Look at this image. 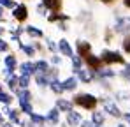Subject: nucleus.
<instances>
[{
  "instance_id": "f03ea898",
  "label": "nucleus",
  "mask_w": 130,
  "mask_h": 127,
  "mask_svg": "<svg viewBox=\"0 0 130 127\" xmlns=\"http://www.w3.org/2000/svg\"><path fill=\"white\" fill-rule=\"evenodd\" d=\"M100 58L106 60V62H123V58H121L118 53H114V51H104Z\"/></svg>"
},
{
  "instance_id": "9b49d317",
  "label": "nucleus",
  "mask_w": 130,
  "mask_h": 127,
  "mask_svg": "<svg viewBox=\"0 0 130 127\" xmlns=\"http://www.w3.org/2000/svg\"><path fill=\"white\" fill-rule=\"evenodd\" d=\"M123 48H125V51H128V53H130V37H127V39H125V42H123Z\"/></svg>"
},
{
  "instance_id": "a211bd4d",
  "label": "nucleus",
  "mask_w": 130,
  "mask_h": 127,
  "mask_svg": "<svg viewBox=\"0 0 130 127\" xmlns=\"http://www.w3.org/2000/svg\"><path fill=\"white\" fill-rule=\"evenodd\" d=\"M0 32H2V28H0Z\"/></svg>"
},
{
  "instance_id": "39448f33",
  "label": "nucleus",
  "mask_w": 130,
  "mask_h": 127,
  "mask_svg": "<svg viewBox=\"0 0 130 127\" xmlns=\"http://www.w3.org/2000/svg\"><path fill=\"white\" fill-rule=\"evenodd\" d=\"M42 4L46 7H49V9H58L60 7V2L58 0H42Z\"/></svg>"
},
{
  "instance_id": "4468645a",
  "label": "nucleus",
  "mask_w": 130,
  "mask_h": 127,
  "mask_svg": "<svg viewBox=\"0 0 130 127\" xmlns=\"http://www.w3.org/2000/svg\"><path fill=\"white\" fill-rule=\"evenodd\" d=\"M5 48H7V44H5V42L0 39V51H2V49H5Z\"/></svg>"
},
{
  "instance_id": "6e6552de",
  "label": "nucleus",
  "mask_w": 130,
  "mask_h": 127,
  "mask_svg": "<svg viewBox=\"0 0 130 127\" xmlns=\"http://www.w3.org/2000/svg\"><path fill=\"white\" fill-rule=\"evenodd\" d=\"M30 35H34V37H41L42 35V32L41 30H37V28H34V27H28V30H26Z\"/></svg>"
},
{
  "instance_id": "dca6fc26",
  "label": "nucleus",
  "mask_w": 130,
  "mask_h": 127,
  "mask_svg": "<svg viewBox=\"0 0 130 127\" xmlns=\"http://www.w3.org/2000/svg\"><path fill=\"white\" fill-rule=\"evenodd\" d=\"M2 14H4V12H2V9H0V20H2V18H4V16H2Z\"/></svg>"
},
{
  "instance_id": "f8f14e48",
  "label": "nucleus",
  "mask_w": 130,
  "mask_h": 127,
  "mask_svg": "<svg viewBox=\"0 0 130 127\" xmlns=\"http://www.w3.org/2000/svg\"><path fill=\"white\" fill-rule=\"evenodd\" d=\"M5 62H7V65H12V64H14V58H12V57H7Z\"/></svg>"
},
{
  "instance_id": "7ed1b4c3",
  "label": "nucleus",
  "mask_w": 130,
  "mask_h": 127,
  "mask_svg": "<svg viewBox=\"0 0 130 127\" xmlns=\"http://www.w3.org/2000/svg\"><path fill=\"white\" fill-rule=\"evenodd\" d=\"M14 18L18 21H23L26 18V7L25 5H18V7H14Z\"/></svg>"
},
{
  "instance_id": "ddd939ff",
  "label": "nucleus",
  "mask_w": 130,
  "mask_h": 127,
  "mask_svg": "<svg viewBox=\"0 0 130 127\" xmlns=\"http://www.w3.org/2000/svg\"><path fill=\"white\" fill-rule=\"evenodd\" d=\"M23 69H25V72H28V71L32 69V65H30V64H25V65H23Z\"/></svg>"
},
{
  "instance_id": "9d476101",
  "label": "nucleus",
  "mask_w": 130,
  "mask_h": 127,
  "mask_svg": "<svg viewBox=\"0 0 130 127\" xmlns=\"http://www.w3.org/2000/svg\"><path fill=\"white\" fill-rule=\"evenodd\" d=\"M0 4L5 5V7H16V4H14L12 0H0Z\"/></svg>"
},
{
  "instance_id": "1a4fd4ad",
  "label": "nucleus",
  "mask_w": 130,
  "mask_h": 127,
  "mask_svg": "<svg viewBox=\"0 0 130 127\" xmlns=\"http://www.w3.org/2000/svg\"><path fill=\"white\" fill-rule=\"evenodd\" d=\"M79 51H81L83 55H86V57H88V51H90V44H86V42H81V44H79Z\"/></svg>"
},
{
  "instance_id": "423d86ee",
  "label": "nucleus",
  "mask_w": 130,
  "mask_h": 127,
  "mask_svg": "<svg viewBox=\"0 0 130 127\" xmlns=\"http://www.w3.org/2000/svg\"><path fill=\"white\" fill-rule=\"evenodd\" d=\"M60 49L63 51L65 55H72V51H70V46H69V42H67V41H60Z\"/></svg>"
},
{
  "instance_id": "f257e3e1",
  "label": "nucleus",
  "mask_w": 130,
  "mask_h": 127,
  "mask_svg": "<svg viewBox=\"0 0 130 127\" xmlns=\"http://www.w3.org/2000/svg\"><path fill=\"white\" fill-rule=\"evenodd\" d=\"M76 103L81 106H85V108H93V106L97 104V101L91 97V95H79L77 99H76Z\"/></svg>"
},
{
  "instance_id": "0eeeda50",
  "label": "nucleus",
  "mask_w": 130,
  "mask_h": 127,
  "mask_svg": "<svg viewBox=\"0 0 130 127\" xmlns=\"http://www.w3.org/2000/svg\"><path fill=\"white\" fill-rule=\"evenodd\" d=\"M86 62L90 64L91 67H99L100 60H99V58H95V57H91V55H88V57H86Z\"/></svg>"
},
{
  "instance_id": "20e7f679",
  "label": "nucleus",
  "mask_w": 130,
  "mask_h": 127,
  "mask_svg": "<svg viewBox=\"0 0 130 127\" xmlns=\"http://www.w3.org/2000/svg\"><path fill=\"white\" fill-rule=\"evenodd\" d=\"M128 28H130V18H123V20L118 21V25H116V30L118 32H125Z\"/></svg>"
},
{
  "instance_id": "2eb2a0df",
  "label": "nucleus",
  "mask_w": 130,
  "mask_h": 127,
  "mask_svg": "<svg viewBox=\"0 0 130 127\" xmlns=\"http://www.w3.org/2000/svg\"><path fill=\"white\" fill-rule=\"evenodd\" d=\"M37 67H39V69H44V67H46V64H44V62H39V64H37Z\"/></svg>"
},
{
  "instance_id": "f3484780",
  "label": "nucleus",
  "mask_w": 130,
  "mask_h": 127,
  "mask_svg": "<svg viewBox=\"0 0 130 127\" xmlns=\"http://www.w3.org/2000/svg\"><path fill=\"white\" fill-rule=\"evenodd\" d=\"M125 4H127V5H130V0H125Z\"/></svg>"
}]
</instances>
